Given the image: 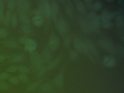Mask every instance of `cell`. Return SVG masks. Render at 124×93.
<instances>
[{"label": "cell", "instance_id": "cell-1", "mask_svg": "<svg viewBox=\"0 0 124 93\" xmlns=\"http://www.w3.org/2000/svg\"><path fill=\"white\" fill-rule=\"evenodd\" d=\"M30 60L31 68L34 72H38L43 67V59L42 56L37 52H32L30 56Z\"/></svg>", "mask_w": 124, "mask_h": 93}, {"label": "cell", "instance_id": "cell-2", "mask_svg": "<svg viewBox=\"0 0 124 93\" xmlns=\"http://www.w3.org/2000/svg\"><path fill=\"white\" fill-rule=\"evenodd\" d=\"M99 46L110 54L115 53V48L114 45L110 41L106 39H100L98 40Z\"/></svg>", "mask_w": 124, "mask_h": 93}, {"label": "cell", "instance_id": "cell-3", "mask_svg": "<svg viewBox=\"0 0 124 93\" xmlns=\"http://www.w3.org/2000/svg\"><path fill=\"white\" fill-rule=\"evenodd\" d=\"M73 42L75 47L78 51L84 54L88 53L85 43L80 39L78 38H75L73 40Z\"/></svg>", "mask_w": 124, "mask_h": 93}, {"label": "cell", "instance_id": "cell-4", "mask_svg": "<svg viewBox=\"0 0 124 93\" xmlns=\"http://www.w3.org/2000/svg\"><path fill=\"white\" fill-rule=\"evenodd\" d=\"M60 44V40L55 35H52L48 39V45L50 48L53 51L58 48Z\"/></svg>", "mask_w": 124, "mask_h": 93}, {"label": "cell", "instance_id": "cell-5", "mask_svg": "<svg viewBox=\"0 0 124 93\" xmlns=\"http://www.w3.org/2000/svg\"><path fill=\"white\" fill-rule=\"evenodd\" d=\"M57 28L59 32L61 34H65L68 31V27L65 20L60 18L57 21Z\"/></svg>", "mask_w": 124, "mask_h": 93}, {"label": "cell", "instance_id": "cell-6", "mask_svg": "<svg viewBox=\"0 0 124 93\" xmlns=\"http://www.w3.org/2000/svg\"><path fill=\"white\" fill-rule=\"evenodd\" d=\"M16 2L21 11L26 12L30 8L31 3L28 0H18Z\"/></svg>", "mask_w": 124, "mask_h": 93}, {"label": "cell", "instance_id": "cell-7", "mask_svg": "<svg viewBox=\"0 0 124 93\" xmlns=\"http://www.w3.org/2000/svg\"><path fill=\"white\" fill-rule=\"evenodd\" d=\"M42 9L43 15L47 18H50L51 17V6L47 0L42 1Z\"/></svg>", "mask_w": 124, "mask_h": 93}, {"label": "cell", "instance_id": "cell-8", "mask_svg": "<svg viewBox=\"0 0 124 93\" xmlns=\"http://www.w3.org/2000/svg\"><path fill=\"white\" fill-rule=\"evenodd\" d=\"M25 44L24 50L26 51H29L30 52H33L37 48V43L35 41L30 38H29V40Z\"/></svg>", "mask_w": 124, "mask_h": 93}, {"label": "cell", "instance_id": "cell-9", "mask_svg": "<svg viewBox=\"0 0 124 93\" xmlns=\"http://www.w3.org/2000/svg\"><path fill=\"white\" fill-rule=\"evenodd\" d=\"M50 6L51 17L54 21H56L58 17V5L55 1H52Z\"/></svg>", "mask_w": 124, "mask_h": 93}, {"label": "cell", "instance_id": "cell-10", "mask_svg": "<svg viewBox=\"0 0 124 93\" xmlns=\"http://www.w3.org/2000/svg\"><path fill=\"white\" fill-rule=\"evenodd\" d=\"M115 59L111 56H106L103 60V64L107 67H113L115 65Z\"/></svg>", "mask_w": 124, "mask_h": 93}, {"label": "cell", "instance_id": "cell-11", "mask_svg": "<svg viewBox=\"0 0 124 93\" xmlns=\"http://www.w3.org/2000/svg\"><path fill=\"white\" fill-rule=\"evenodd\" d=\"M84 43L88 52H90L93 54H96L97 50H96V47L92 41L87 40Z\"/></svg>", "mask_w": 124, "mask_h": 93}, {"label": "cell", "instance_id": "cell-12", "mask_svg": "<svg viewBox=\"0 0 124 93\" xmlns=\"http://www.w3.org/2000/svg\"><path fill=\"white\" fill-rule=\"evenodd\" d=\"M113 16L114 14L111 12L107 10H104L101 13V19L102 22L110 21Z\"/></svg>", "mask_w": 124, "mask_h": 93}, {"label": "cell", "instance_id": "cell-13", "mask_svg": "<svg viewBox=\"0 0 124 93\" xmlns=\"http://www.w3.org/2000/svg\"><path fill=\"white\" fill-rule=\"evenodd\" d=\"M19 17L20 21L23 24H29L30 23L29 17L26 12L20 11L19 13Z\"/></svg>", "mask_w": 124, "mask_h": 93}, {"label": "cell", "instance_id": "cell-14", "mask_svg": "<svg viewBox=\"0 0 124 93\" xmlns=\"http://www.w3.org/2000/svg\"><path fill=\"white\" fill-rule=\"evenodd\" d=\"M3 44L6 47L11 48H16L19 46L17 41L12 39L6 40L3 42Z\"/></svg>", "mask_w": 124, "mask_h": 93}, {"label": "cell", "instance_id": "cell-15", "mask_svg": "<svg viewBox=\"0 0 124 93\" xmlns=\"http://www.w3.org/2000/svg\"><path fill=\"white\" fill-rule=\"evenodd\" d=\"M42 56L44 62L45 61L46 62H50L52 58V55L50 51L47 48L43 49L42 52Z\"/></svg>", "mask_w": 124, "mask_h": 93}, {"label": "cell", "instance_id": "cell-16", "mask_svg": "<svg viewBox=\"0 0 124 93\" xmlns=\"http://www.w3.org/2000/svg\"><path fill=\"white\" fill-rule=\"evenodd\" d=\"M80 24L82 29L84 32L86 33L89 32L90 30V25L88 23L84 18H80L79 20Z\"/></svg>", "mask_w": 124, "mask_h": 93}, {"label": "cell", "instance_id": "cell-17", "mask_svg": "<svg viewBox=\"0 0 124 93\" xmlns=\"http://www.w3.org/2000/svg\"><path fill=\"white\" fill-rule=\"evenodd\" d=\"M54 83L58 86L63 85L64 82V77L63 73H59L56 75L54 79Z\"/></svg>", "mask_w": 124, "mask_h": 93}, {"label": "cell", "instance_id": "cell-18", "mask_svg": "<svg viewBox=\"0 0 124 93\" xmlns=\"http://www.w3.org/2000/svg\"><path fill=\"white\" fill-rule=\"evenodd\" d=\"M12 12L10 10H8L6 12L3 20V24L6 26H8L10 25L11 20Z\"/></svg>", "mask_w": 124, "mask_h": 93}, {"label": "cell", "instance_id": "cell-19", "mask_svg": "<svg viewBox=\"0 0 124 93\" xmlns=\"http://www.w3.org/2000/svg\"><path fill=\"white\" fill-rule=\"evenodd\" d=\"M24 59L25 56L24 54H20L11 57L9 62H18L23 61Z\"/></svg>", "mask_w": 124, "mask_h": 93}, {"label": "cell", "instance_id": "cell-20", "mask_svg": "<svg viewBox=\"0 0 124 93\" xmlns=\"http://www.w3.org/2000/svg\"><path fill=\"white\" fill-rule=\"evenodd\" d=\"M32 22L35 25L38 27L41 26L43 22L42 16H35L32 20Z\"/></svg>", "mask_w": 124, "mask_h": 93}, {"label": "cell", "instance_id": "cell-21", "mask_svg": "<svg viewBox=\"0 0 124 93\" xmlns=\"http://www.w3.org/2000/svg\"><path fill=\"white\" fill-rule=\"evenodd\" d=\"M75 4L78 11L82 14H85L86 10L85 5L82 1L80 0H76Z\"/></svg>", "mask_w": 124, "mask_h": 93}, {"label": "cell", "instance_id": "cell-22", "mask_svg": "<svg viewBox=\"0 0 124 93\" xmlns=\"http://www.w3.org/2000/svg\"><path fill=\"white\" fill-rule=\"evenodd\" d=\"M40 89L44 92H50L52 90L53 85L49 83H45L42 84L40 86Z\"/></svg>", "mask_w": 124, "mask_h": 93}, {"label": "cell", "instance_id": "cell-23", "mask_svg": "<svg viewBox=\"0 0 124 93\" xmlns=\"http://www.w3.org/2000/svg\"><path fill=\"white\" fill-rule=\"evenodd\" d=\"M21 29L23 32L26 34H29L31 31L30 25L28 24H23L21 26Z\"/></svg>", "mask_w": 124, "mask_h": 93}, {"label": "cell", "instance_id": "cell-24", "mask_svg": "<svg viewBox=\"0 0 124 93\" xmlns=\"http://www.w3.org/2000/svg\"><path fill=\"white\" fill-rule=\"evenodd\" d=\"M67 4L66 5V7H65L66 12L68 15L69 16H71L73 13L72 5L70 1H67Z\"/></svg>", "mask_w": 124, "mask_h": 93}, {"label": "cell", "instance_id": "cell-25", "mask_svg": "<svg viewBox=\"0 0 124 93\" xmlns=\"http://www.w3.org/2000/svg\"><path fill=\"white\" fill-rule=\"evenodd\" d=\"M60 62V59L59 58H56L52 62H51L48 66L47 69L48 70H51L54 69L56 67Z\"/></svg>", "mask_w": 124, "mask_h": 93}, {"label": "cell", "instance_id": "cell-26", "mask_svg": "<svg viewBox=\"0 0 124 93\" xmlns=\"http://www.w3.org/2000/svg\"><path fill=\"white\" fill-rule=\"evenodd\" d=\"M18 70L21 73L27 74L29 72L30 70L27 67L23 65H19L17 66Z\"/></svg>", "mask_w": 124, "mask_h": 93}, {"label": "cell", "instance_id": "cell-27", "mask_svg": "<svg viewBox=\"0 0 124 93\" xmlns=\"http://www.w3.org/2000/svg\"><path fill=\"white\" fill-rule=\"evenodd\" d=\"M88 18L90 21H94L101 19L100 17L94 12H91L88 14Z\"/></svg>", "mask_w": 124, "mask_h": 93}, {"label": "cell", "instance_id": "cell-28", "mask_svg": "<svg viewBox=\"0 0 124 93\" xmlns=\"http://www.w3.org/2000/svg\"><path fill=\"white\" fill-rule=\"evenodd\" d=\"M16 4V1L15 0H9L7 2L8 5L9 10L10 11H13L15 9Z\"/></svg>", "mask_w": 124, "mask_h": 93}, {"label": "cell", "instance_id": "cell-29", "mask_svg": "<svg viewBox=\"0 0 124 93\" xmlns=\"http://www.w3.org/2000/svg\"><path fill=\"white\" fill-rule=\"evenodd\" d=\"M18 79L23 83H28L29 81V77L24 73H20L18 75Z\"/></svg>", "mask_w": 124, "mask_h": 93}, {"label": "cell", "instance_id": "cell-30", "mask_svg": "<svg viewBox=\"0 0 124 93\" xmlns=\"http://www.w3.org/2000/svg\"><path fill=\"white\" fill-rule=\"evenodd\" d=\"M116 23L117 26L122 27L124 24V18L123 15H120L117 17L116 20Z\"/></svg>", "mask_w": 124, "mask_h": 93}, {"label": "cell", "instance_id": "cell-31", "mask_svg": "<svg viewBox=\"0 0 124 93\" xmlns=\"http://www.w3.org/2000/svg\"><path fill=\"white\" fill-rule=\"evenodd\" d=\"M102 6L101 2L99 1H97L93 4L92 8L95 11H98L101 9Z\"/></svg>", "mask_w": 124, "mask_h": 93}, {"label": "cell", "instance_id": "cell-32", "mask_svg": "<svg viewBox=\"0 0 124 93\" xmlns=\"http://www.w3.org/2000/svg\"><path fill=\"white\" fill-rule=\"evenodd\" d=\"M39 84V82H37V81L33 82L28 86L27 88V90L28 91H33V90H35L38 87Z\"/></svg>", "mask_w": 124, "mask_h": 93}, {"label": "cell", "instance_id": "cell-33", "mask_svg": "<svg viewBox=\"0 0 124 93\" xmlns=\"http://www.w3.org/2000/svg\"><path fill=\"white\" fill-rule=\"evenodd\" d=\"M11 22L12 25L13 27H16L18 25V19H17V17L15 13L12 15Z\"/></svg>", "mask_w": 124, "mask_h": 93}, {"label": "cell", "instance_id": "cell-34", "mask_svg": "<svg viewBox=\"0 0 124 93\" xmlns=\"http://www.w3.org/2000/svg\"><path fill=\"white\" fill-rule=\"evenodd\" d=\"M47 68L46 67H43L39 70L38 71V77L39 78H42L44 75L45 74Z\"/></svg>", "mask_w": 124, "mask_h": 93}, {"label": "cell", "instance_id": "cell-35", "mask_svg": "<svg viewBox=\"0 0 124 93\" xmlns=\"http://www.w3.org/2000/svg\"><path fill=\"white\" fill-rule=\"evenodd\" d=\"M8 88L9 85L7 83L3 81L0 82V89L2 91H5L8 90Z\"/></svg>", "mask_w": 124, "mask_h": 93}, {"label": "cell", "instance_id": "cell-36", "mask_svg": "<svg viewBox=\"0 0 124 93\" xmlns=\"http://www.w3.org/2000/svg\"><path fill=\"white\" fill-rule=\"evenodd\" d=\"M8 32L5 28H0V38H5L7 37Z\"/></svg>", "mask_w": 124, "mask_h": 93}, {"label": "cell", "instance_id": "cell-37", "mask_svg": "<svg viewBox=\"0 0 124 93\" xmlns=\"http://www.w3.org/2000/svg\"><path fill=\"white\" fill-rule=\"evenodd\" d=\"M9 80L10 83L13 85H17L19 83V80L18 78L15 76L10 77Z\"/></svg>", "mask_w": 124, "mask_h": 93}, {"label": "cell", "instance_id": "cell-38", "mask_svg": "<svg viewBox=\"0 0 124 93\" xmlns=\"http://www.w3.org/2000/svg\"><path fill=\"white\" fill-rule=\"evenodd\" d=\"M103 26L106 29L111 28L112 26V23L110 21H103L102 22Z\"/></svg>", "mask_w": 124, "mask_h": 93}, {"label": "cell", "instance_id": "cell-39", "mask_svg": "<svg viewBox=\"0 0 124 93\" xmlns=\"http://www.w3.org/2000/svg\"><path fill=\"white\" fill-rule=\"evenodd\" d=\"M10 75L9 73L6 72H3L0 73V80H6L9 78Z\"/></svg>", "mask_w": 124, "mask_h": 93}, {"label": "cell", "instance_id": "cell-40", "mask_svg": "<svg viewBox=\"0 0 124 93\" xmlns=\"http://www.w3.org/2000/svg\"><path fill=\"white\" fill-rule=\"evenodd\" d=\"M18 70L17 66L15 65H12L9 66L7 68V71L9 72L13 73Z\"/></svg>", "mask_w": 124, "mask_h": 93}, {"label": "cell", "instance_id": "cell-41", "mask_svg": "<svg viewBox=\"0 0 124 93\" xmlns=\"http://www.w3.org/2000/svg\"><path fill=\"white\" fill-rule=\"evenodd\" d=\"M78 54L74 50H71L70 52V58L72 60H75L77 58Z\"/></svg>", "mask_w": 124, "mask_h": 93}, {"label": "cell", "instance_id": "cell-42", "mask_svg": "<svg viewBox=\"0 0 124 93\" xmlns=\"http://www.w3.org/2000/svg\"><path fill=\"white\" fill-rule=\"evenodd\" d=\"M29 38H27L25 36H21L19 38V40L21 43L22 44H25L29 40Z\"/></svg>", "mask_w": 124, "mask_h": 93}, {"label": "cell", "instance_id": "cell-43", "mask_svg": "<svg viewBox=\"0 0 124 93\" xmlns=\"http://www.w3.org/2000/svg\"><path fill=\"white\" fill-rule=\"evenodd\" d=\"M71 38L69 36H67L64 40V43L66 46H69L70 44Z\"/></svg>", "mask_w": 124, "mask_h": 93}, {"label": "cell", "instance_id": "cell-44", "mask_svg": "<svg viewBox=\"0 0 124 93\" xmlns=\"http://www.w3.org/2000/svg\"><path fill=\"white\" fill-rule=\"evenodd\" d=\"M4 9L0 8V22L3 21L4 16Z\"/></svg>", "mask_w": 124, "mask_h": 93}, {"label": "cell", "instance_id": "cell-45", "mask_svg": "<svg viewBox=\"0 0 124 93\" xmlns=\"http://www.w3.org/2000/svg\"><path fill=\"white\" fill-rule=\"evenodd\" d=\"M85 2L88 7H89V8H92V6H93V4L91 3L92 2V1L86 0L85 1Z\"/></svg>", "mask_w": 124, "mask_h": 93}, {"label": "cell", "instance_id": "cell-46", "mask_svg": "<svg viewBox=\"0 0 124 93\" xmlns=\"http://www.w3.org/2000/svg\"><path fill=\"white\" fill-rule=\"evenodd\" d=\"M0 8L3 9L5 8V3L2 0H0Z\"/></svg>", "mask_w": 124, "mask_h": 93}, {"label": "cell", "instance_id": "cell-47", "mask_svg": "<svg viewBox=\"0 0 124 93\" xmlns=\"http://www.w3.org/2000/svg\"><path fill=\"white\" fill-rule=\"evenodd\" d=\"M6 57L3 55H0V62H2L5 59Z\"/></svg>", "mask_w": 124, "mask_h": 93}]
</instances>
